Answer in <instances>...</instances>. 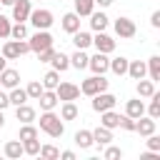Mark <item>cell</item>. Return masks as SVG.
Wrapping results in <instances>:
<instances>
[{
	"mask_svg": "<svg viewBox=\"0 0 160 160\" xmlns=\"http://www.w3.org/2000/svg\"><path fill=\"white\" fill-rule=\"evenodd\" d=\"M40 130L48 132L50 138H60L65 132V125H62L60 115H55L52 110H42V115H40Z\"/></svg>",
	"mask_w": 160,
	"mask_h": 160,
	"instance_id": "1",
	"label": "cell"
},
{
	"mask_svg": "<svg viewBox=\"0 0 160 160\" xmlns=\"http://www.w3.org/2000/svg\"><path fill=\"white\" fill-rule=\"evenodd\" d=\"M25 52H30L28 40H8V42L2 45V58H5V60H15V58H20V55H25Z\"/></svg>",
	"mask_w": 160,
	"mask_h": 160,
	"instance_id": "2",
	"label": "cell"
},
{
	"mask_svg": "<svg viewBox=\"0 0 160 160\" xmlns=\"http://www.w3.org/2000/svg\"><path fill=\"white\" fill-rule=\"evenodd\" d=\"M102 90H108V80L102 78V75H92V78H88V80H82V85H80V92L82 95H98V92H102Z\"/></svg>",
	"mask_w": 160,
	"mask_h": 160,
	"instance_id": "3",
	"label": "cell"
},
{
	"mask_svg": "<svg viewBox=\"0 0 160 160\" xmlns=\"http://www.w3.org/2000/svg\"><path fill=\"white\" fill-rule=\"evenodd\" d=\"M38 30H48L55 20H52V12L50 10H45V8H40V10H30V18H28Z\"/></svg>",
	"mask_w": 160,
	"mask_h": 160,
	"instance_id": "4",
	"label": "cell"
},
{
	"mask_svg": "<svg viewBox=\"0 0 160 160\" xmlns=\"http://www.w3.org/2000/svg\"><path fill=\"white\" fill-rule=\"evenodd\" d=\"M115 102H118V98H115V95H110L108 90H102V92L92 95V110H95V112L112 110V108H115Z\"/></svg>",
	"mask_w": 160,
	"mask_h": 160,
	"instance_id": "5",
	"label": "cell"
},
{
	"mask_svg": "<svg viewBox=\"0 0 160 160\" xmlns=\"http://www.w3.org/2000/svg\"><path fill=\"white\" fill-rule=\"evenodd\" d=\"M28 45H30V50H32V52H40V50H45V48H50V45H52V35H50L48 30H38V32L28 40Z\"/></svg>",
	"mask_w": 160,
	"mask_h": 160,
	"instance_id": "6",
	"label": "cell"
},
{
	"mask_svg": "<svg viewBox=\"0 0 160 160\" xmlns=\"http://www.w3.org/2000/svg\"><path fill=\"white\" fill-rule=\"evenodd\" d=\"M115 32H118V38L130 40V38H135L138 28H135V22H132L130 18H118V20H115Z\"/></svg>",
	"mask_w": 160,
	"mask_h": 160,
	"instance_id": "7",
	"label": "cell"
},
{
	"mask_svg": "<svg viewBox=\"0 0 160 160\" xmlns=\"http://www.w3.org/2000/svg\"><path fill=\"white\" fill-rule=\"evenodd\" d=\"M55 95H58V100H62V102H68V100H78L80 88H78V85H72V82H58Z\"/></svg>",
	"mask_w": 160,
	"mask_h": 160,
	"instance_id": "8",
	"label": "cell"
},
{
	"mask_svg": "<svg viewBox=\"0 0 160 160\" xmlns=\"http://www.w3.org/2000/svg\"><path fill=\"white\" fill-rule=\"evenodd\" d=\"M10 8H12V20H18V22H25V20L30 18L32 0H15Z\"/></svg>",
	"mask_w": 160,
	"mask_h": 160,
	"instance_id": "9",
	"label": "cell"
},
{
	"mask_svg": "<svg viewBox=\"0 0 160 160\" xmlns=\"http://www.w3.org/2000/svg\"><path fill=\"white\" fill-rule=\"evenodd\" d=\"M88 68H90L95 75H105V72H108V68H110V60H108V55H105V52H95V55L88 60Z\"/></svg>",
	"mask_w": 160,
	"mask_h": 160,
	"instance_id": "10",
	"label": "cell"
},
{
	"mask_svg": "<svg viewBox=\"0 0 160 160\" xmlns=\"http://www.w3.org/2000/svg\"><path fill=\"white\" fill-rule=\"evenodd\" d=\"M92 45L98 48V52H105V55L115 50V40H112L110 35H105V30H102V32H98V35L92 38Z\"/></svg>",
	"mask_w": 160,
	"mask_h": 160,
	"instance_id": "11",
	"label": "cell"
},
{
	"mask_svg": "<svg viewBox=\"0 0 160 160\" xmlns=\"http://www.w3.org/2000/svg\"><path fill=\"white\" fill-rule=\"evenodd\" d=\"M15 85H20V72L18 70H10V68H5L2 72H0V88H15Z\"/></svg>",
	"mask_w": 160,
	"mask_h": 160,
	"instance_id": "12",
	"label": "cell"
},
{
	"mask_svg": "<svg viewBox=\"0 0 160 160\" xmlns=\"http://www.w3.org/2000/svg\"><path fill=\"white\" fill-rule=\"evenodd\" d=\"M135 132H140L142 138H148L150 132H155V120H152L150 115H148V118H142V115H140V118L135 120Z\"/></svg>",
	"mask_w": 160,
	"mask_h": 160,
	"instance_id": "13",
	"label": "cell"
},
{
	"mask_svg": "<svg viewBox=\"0 0 160 160\" xmlns=\"http://www.w3.org/2000/svg\"><path fill=\"white\" fill-rule=\"evenodd\" d=\"M62 30L65 32H75V30H80V15L78 12H65L62 15Z\"/></svg>",
	"mask_w": 160,
	"mask_h": 160,
	"instance_id": "14",
	"label": "cell"
},
{
	"mask_svg": "<svg viewBox=\"0 0 160 160\" xmlns=\"http://www.w3.org/2000/svg\"><path fill=\"white\" fill-rule=\"evenodd\" d=\"M100 125L108 130H115V128H120V115L112 110H105V112H100Z\"/></svg>",
	"mask_w": 160,
	"mask_h": 160,
	"instance_id": "15",
	"label": "cell"
},
{
	"mask_svg": "<svg viewBox=\"0 0 160 160\" xmlns=\"http://www.w3.org/2000/svg\"><path fill=\"white\" fill-rule=\"evenodd\" d=\"M88 18H90V28H92L95 32H102V30L108 28V15H105V12H95V10H92Z\"/></svg>",
	"mask_w": 160,
	"mask_h": 160,
	"instance_id": "16",
	"label": "cell"
},
{
	"mask_svg": "<svg viewBox=\"0 0 160 160\" xmlns=\"http://www.w3.org/2000/svg\"><path fill=\"white\" fill-rule=\"evenodd\" d=\"M145 72H148V68H145V62H142V60H132V62H128V72H125V75H130L132 80L145 78Z\"/></svg>",
	"mask_w": 160,
	"mask_h": 160,
	"instance_id": "17",
	"label": "cell"
},
{
	"mask_svg": "<svg viewBox=\"0 0 160 160\" xmlns=\"http://www.w3.org/2000/svg\"><path fill=\"white\" fill-rule=\"evenodd\" d=\"M38 100H40V108H42V110H55V105L60 102L58 95H55V90H42V95H40Z\"/></svg>",
	"mask_w": 160,
	"mask_h": 160,
	"instance_id": "18",
	"label": "cell"
},
{
	"mask_svg": "<svg viewBox=\"0 0 160 160\" xmlns=\"http://www.w3.org/2000/svg\"><path fill=\"white\" fill-rule=\"evenodd\" d=\"M125 115H130V118H140V115H145V102L142 100H128L125 102Z\"/></svg>",
	"mask_w": 160,
	"mask_h": 160,
	"instance_id": "19",
	"label": "cell"
},
{
	"mask_svg": "<svg viewBox=\"0 0 160 160\" xmlns=\"http://www.w3.org/2000/svg\"><path fill=\"white\" fill-rule=\"evenodd\" d=\"M110 140H112V130H108L102 125L92 130V142L95 145H110Z\"/></svg>",
	"mask_w": 160,
	"mask_h": 160,
	"instance_id": "20",
	"label": "cell"
},
{
	"mask_svg": "<svg viewBox=\"0 0 160 160\" xmlns=\"http://www.w3.org/2000/svg\"><path fill=\"white\" fill-rule=\"evenodd\" d=\"M72 42H75L78 50H85V48L92 45V35H90V32H82V30H75V32H72Z\"/></svg>",
	"mask_w": 160,
	"mask_h": 160,
	"instance_id": "21",
	"label": "cell"
},
{
	"mask_svg": "<svg viewBox=\"0 0 160 160\" xmlns=\"http://www.w3.org/2000/svg\"><path fill=\"white\" fill-rule=\"evenodd\" d=\"M15 118L20 120V122H32L35 120V108H30V105H18L15 108Z\"/></svg>",
	"mask_w": 160,
	"mask_h": 160,
	"instance_id": "22",
	"label": "cell"
},
{
	"mask_svg": "<svg viewBox=\"0 0 160 160\" xmlns=\"http://www.w3.org/2000/svg\"><path fill=\"white\" fill-rule=\"evenodd\" d=\"M75 145L82 148V150L92 148V145H95V142H92V130H78V132H75Z\"/></svg>",
	"mask_w": 160,
	"mask_h": 160,
	"instance_id": "23",
	"label": "cell"
},
{
	"mask_svg": "<svg viewBox=\"0 0 160 160\" xmlns=\"http://www.w3.org/2000/svg\"><path fill=\"white\" fill-rule=\"evenodd\" d=\"M8 100H10V105H22L25 100H28V92L20 88V85H15V88H10V92H8Z\"/></svg>",
	"mask_w": 160,
	"mask_h": 160,
	"instance_id": "24",
	"label": "cell"
},
{
	"mask_svg": "<svg viewBox=\"0 0 160 160\" xmlns=\"http://www.w3.org/2000/svg\"><path fill=\"white\" fill-rule=\"evenodd\" d=\"M50 62H52V70H58V72H65V70L70 68V58H68L65 52H55Z\"/></svg>",
	"mask_w": 160,
	"mask_h": 160,
	"instance_id": "25",
	"label": "cell"
},
{
	"mask_svg": "<svg viewBox=\"0 0 160 160\" xmlns=\"http://www.w3.org/2000/svg\"><path fill=\"white\" fill-rule=\"evenodd\" d=\"M40 82H42V88H45V90H55V88H58V82H60V72H58V70H48V72L42 75V80H40Z\"/></svg>",
	"mask_w": 160,
	"mask_h": 160,
	"instance_id": "26",
	"label": "cell"
},
{
	"mask_svg": "<svg viewBox=\"0 0 160 160\" xmlns=\"http://www.w3.org/2000/svg\"><path fill=\"white\" fill-rule=\"evenodd\" d=\"M78 115H80V110H78V105H75L72 100L62 102V108H60V118H62V120H75Z\"/></svg>",
	"mask_w": 160,
	"mask_h": 160,
	"instance_id": "27",
	"label": "cell"
},
{
	"mask_svg": "<svg viewBox=\"0 0 160 160\" xmlns=\"http://www.w3.org/2000/svg\"><path fill=\"white\" fill-rule=\"evenodd\" d=\"M145 68H148V72H150V80L155 82V80H160V55H152L148 62H145Z\"/></svg>",
	"mask_w": 160,
	"mask_h": 160,
	"instance_id": "28",
	"label": "cell"
},
{
	"mask_svg": "<svg viewBox=\"0 0 160 160\" xmlns=\"http://www.w3.org/2000/svg\"><path fill=\"white\" fill-rule=\"evenodd\" d=\"M5 155L12 158V160L20 158V155H22V142H20V140H8V142H5Z\"/></svg>",
	"mask_w": 160,
	"mask_h": 160,
	"instance_id": "29",
	"label": "cell"
},
{
	"mask_svg": "<svg viewBox=\"0 0 160 160\" xmlns=\"http://www.w3.org/2000/svg\"><path fill=\"white\" fill-rule=\"evenodd\" d=\"M92 10H95V0H75V12H78L80 18L90 15Z\"/></svg>",
	"mask_w": 160,
	"mask_h": 160,
	"instance_id": "30",
	"label": "cell"
},
{
	"mask_svg": "<svg viewBox=\"0 0 160 160\" xmlns=\"http://www.w3.org/2000/svg\"><path fill=\"white\" fill-rule=\"evenodd\" d=\"M88 60H90V58H88L82 50H78V52L70 58V68H75V70H85V68H88Z\"/></svg>",
	"mask_w": 160,
	"mask_h": 160,
	"instance_id": "31",
	"label": "cell"
},
{
	"mask_svg": "<svg viewBox=\"0 0 160 160\" xmlns=\"http://www.w3.org/2000/svg\"><path fill=\"white\" fill-rule=\"evenodd\" d=\"M128 62H130L128 58H115V60H110V68L108 70H112L115 75H125L128 72Z\"/></svg>",
	"mask_w": 160,
	"mask_h": 160,
	"instance_id": "32",
	"label": "cell"
},
{
	"mask_svg": "<svg viewBox=\"0 0 160 160\" xmlns=\"http://www.w3.org/2000/svg\"><path fill=\"white\" fill-rule=\"evenodd\" d=\"M152 92H155V82L140 78V80H138V95H140V98H150Z\"/></svg>",
	"mask_w": 160,
	"mask_h": 160,
	"instance_id": "33",
	"label": "cell"
},
{
	"mask_svg": "<svg viewBox=\"0 0 160 160\" xmlns=\"http://www.w3.org/2000/svg\"><path fill=\"white\" fill-rule=\"evenodd\" d=\"M42 90H45V88H42V82H40V80H32V82L25 88V92H28V98H30V100H38V98L42 95Z\"/></svg>",
	"mask_w": 160,
	"mask_h": 160,
	"instance_id": "34",
	"label": "cell"
},
{
	"mask_svg": "<svg viewBox=\"0 0 160 160\" xmlns=\"http://www.w3.org/2000/svg\"><path fill=\"white\" fill-rule=\"evenodd\" d=\"M10 38H12V40H25V38H28V28H25V22H15V25L10 28Z\"/></svg>",
	"mask_w": 160,
	"mask_h": 160,
	"instance_id": "35",
	"label": "cell"
},
{
	"mask_svg": "<svg viewBox=\"0 0 160 160\" xmlns=\"http://www.w3.org/2000/svg\"><path fill=\"white\" fill-rule=\"evenodd\" d=\"M150 98H152V100H150V108H148V115H150L152 120H158V118H160V95H158V92H152Z\"/></svg>",
	"mask_w": 160,
	"mask_h": 160,
	"instance_id": "36",
	"label": "cell"
},
{
	"mask_svg": "<svg viewBox=\"0 0 160 160\" xmlns=\"http://www.w3.org/2000/svg\"><path fill=\"white\" fill-rule=\"evenodd\" d=\"M38 155L45 158V160H55V158H60V150L55 145H40V152Z\"/></svg>",
	"mask_w": 160,
	"mask_h": 160,
	"instance_id": "37",
	"label": "cell"
},
{
	"mask_svg": "<svg viewBox=\"0 0 160 160\" xmlns=\"http://www.w3.org/2000/svg\"><path fill=\"white\" fill-rule=\"evenodd\" d=\"M32 138H38V128H32L30 122H22V128H20V142L22 140H32Z\"/></svg>",
	"mask_w": 160,
	"mask_h": 160,
	"instance_id": "38",
	"label": "cell"
},
{
	"mask_svg": "<svg viewBox=\"0 0 160 160\" xmlns=\"http://www.w3.org/2000/svg\"><path fill=\"white\" fill-rule=\"evenodd\" d=\"M22 152H28V155H38V152H40V142H38V138H32V140H22Z\"/></svg>",
	"mask_w": 160,
	"mask_h": 160,
	"instance_id": "39",
	"label": "cell"
},
{
	"mask_svg": "<svg viewBox=\"0 0 160 160\" xmlns=\"http://www.w3.org/2000/svg\"><path fill=\"white\" fill-rule=\"evenodd\" d=\"M120 128L128 130V132H135V118H130V115H120Z\"/></svg>",
	"mask_w": 160,
	"mask_h": 160,
	"instance_id": "40",
	"label": "cell"
},
{
	"mask_svg": "<svg viewBox=\"0 0 160 160\" xmlns=\"http://www.w3.org/2000/svg\"><path fill=\"white\" fill-rule=\"evenodd\" d=\"M52 55H55V48L50 45V48H45V50H40V52H38V60H40V62H50V60H52Z\"/></svg>",
	"mask_w": 160,
	"mask_h": 160,
	"instance_id": "41",
	"label": "cell"
},
{
	"mask_svg": "<svg viewBox=\"0 0 160 160\" xmlns=\"http://www.w3.org/2000/svg\"><path fill=\"white\" fill-rule=\"evenodd\" d=\"M10 20L5 18V15H0V38H10Z\"/></svg>",
	"mask_w": 160,
	"mask_h": 160,
	"instance_id": "42",
	"label": "cell"
},
{
	"mask_svg": "<svg viewBox=\"0 0 160 160\" xmlns=\"http://www.w3.org/2000/svg\"><path fill=\"white\" fill-rule=\"evenodd\" d=\"M148 148H150V150H155V152H160V138H158L155 132H150V135H148Z\"/></svg>",
	"mask_w": 160,
	"mask_h": 160,
	"instance_id": "43",
	"label": "cell"
},
{
	"mask_svg": "<svg viewBox=\"0 0 160 160\" xmlns=\"http://www.w3.org/2000/svg\"><path fill=\"white\" fill-rule=\"evenodd\" d=\"M105 158H108V160H118V158H122V150H120V148H112V145H110V148L105 150Z\"/></svg>",
	"mask_w": 160,
	"mask_h": 160,
	"instance_id": "44",
	"label": "cell"
},
{
	"mask_svg": "<svg viewBox=\"0 0 160 160\" xmlns=\"http://www.w3.org/2000/svg\"><path fill=\"white\" fill-rule=\"evenodd\" d=\"M150 25H152V28H160V10H155V12L150 15Z\"/></svg>",
	"mask_w": 160,
	"mask_h": 160,
	"instance_id": "45",
	"label": "cell"
},
{
	"mask_svg": "<svg viewBox=\"0 0 160 160\" xmlns=\"http://www.w3.org/2000/svg\"><path fill=\"white\" fill-rule=\"evenodd\" d=\"M140 160H160V155H158L155 150H150V152H142V155H140Z\"/></svg>",
	"mask_w": 160,
	"mask_h": 160,
	"instance_id": "46",
	"label": "cell"
},
{
	"mask_svg": "<svg viewBox=\"0 0 160 160\" xmlns=\"http://www.w3.org/2000/svg\"><path fill=\"white\" fill-rule=\"evenodd\" d=\"M8 105H10V100H8V92H2V90H0V110H5Z\"/></svg>",
	"mask_w": 160,
	"mask_h": 160,
	"instance_id": "47",
	"label": "cell"
},
{
	"mask_svg": "<svg viewBox=\"0 0 160 160\" xmlns=\"http://www.w3.org/2000/svg\"><path fill=\"white\" fill-rule=\"evenodd\" d=\"M60 158L62 160H75V152L72 150H65V152H60Z\"/></svg>",
	"mask_w": 160,
	"mask_h": 160,
	"instance_id": "48",
	"label": "cell"
},
{
	"mask_svg": "<svg viewBox=\"0 0 160 160\" xmlns=\"http://www.w3.org/2000/svg\"><path fill=\"white\" fill-rule=\"evenodd\" d=\"M95 5H100V8H110L112 0H95Z\"/></svg>",
	"mask_w": 160,
	"mask_h": 160,
	"instance_id": "49",
	"label": "cell"
},
{
	"mask_svg": "<svg viewBox=\"0 0 160 160\" xmlns=\"http://www.w3.org/2000/svg\"><path fill=\"white\" fill-rule=\"evenodd\" d=\"M5 62H8V60H5V58H2V55H0V72H2V70H5Z\"/></svg>",
	"mask_w": 160,
	"mask_h": 160,
	"instance_id": "50",
	"label": "cell"
},
{
	"mask_svg": "<svg viewBox=\"0 0 160 160\" xmlns=\"http://www.w3.org/2000/svg\"><path fill=\"white\" fill-rule=\"evenodd\" d=\"M0 2H2V5H12L15 0H0Z\"/></svg>",
	"mask_w": 160,
	"mask_h": 160,
	"instance_id": "51",
	"label": "cell"
},
{
	"mask_svg": "<svg viewBox=\"0 0 160 160\" xmlns=\"http://www.w3.org/2000/svg\"><path fill=\"white\" fill-rule=\"evenodd\" d=\"M5 125V118H2V110H0V128Z\"/></svg>",
	"mask_w": 160,
	"mask_h": 160,
	"instance_id": "52",
	"label": "cell"
}]
</instances>
